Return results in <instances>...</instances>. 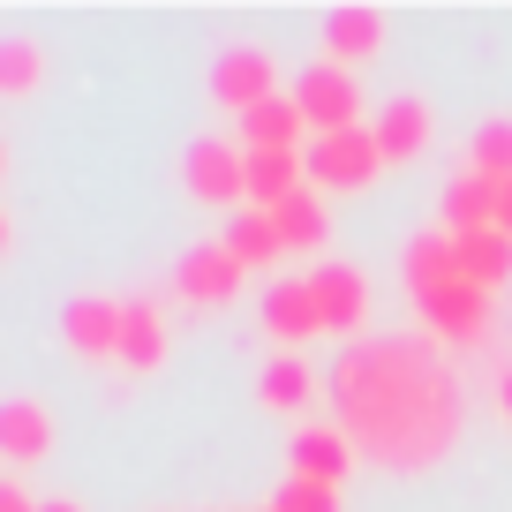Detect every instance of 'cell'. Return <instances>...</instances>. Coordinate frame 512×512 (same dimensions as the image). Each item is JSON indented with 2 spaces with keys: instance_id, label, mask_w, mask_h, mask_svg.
<instances>
[{
  "instance_id": "obj_1",
  "label": "cell",
  "mask_w": 512,
  "mask_h": 512,
  "mask_svg": "<svg viewBox=\"0 0 512 512\" xmlns=\"http://www.w3.org/2000/svg\"><path fill=\"white\" fill-rule=\"evenodd\" d=\"M324 400L339 407V430L362 452V467L384 475H422V467L452 460L467 422V392L452 377L437 339H362L324 369Z\"/></svg>"
},
{
  "instance_id": "obj_16",
  "label": "cell",
  "mask_w": 512,
  "mask_h": 512,
  "mask_svg": "<svg viewBox=\"0 0 512 512\" xmlns=\"http://www.w3.org/2000/svg\"><path fill=\"white\" fill-rule=\"evenodd\" d=\"M256 400L272 407V415H294V422H302L309 407L324 400V377L302 362V354H272V362H264V377H256Z\"/></svg>"
},
{
  "instance_id": "obj_8",
  "label": "cell",
  "mask_w": 512,
  "mask_h": 512,
  "mask_svg": "<svg viewBox=\"0 0 512 512\" xmlns=\"http://www.w3.org/2000/svg\"><path fill=\"white\" fill-rule=\"evenodd\" d=\"M241 279H249V272H241V256L226 249V241H204V249H189L174 264V294L189 309H226L241 294Z\"/></svg>"
},
{
  "instance_id": "obj_25",
  "label": "cell",
  "mask_w": 512,
  "mask_h": 512,
  "mask_svg": "<svg viewBox=\"0 0 512 512\" xmlns=\"http://www.w3.org/2000/svg\"><path fill=\"white\" fill-rule=\"evenodd\" d=\"M272 512H339V490H324V482L287 475V482H279V497H272Z\"/></svg>"
},
{
  "instance_id": "obj_22",
  "label": "cell",
  "mask_w": 512,
  "mask_h": 512,
  "mask_svg": "<svg viewBox=\"0 0 512 512\" xmlns=\"http://www.w3.org/2000/svg\"><path fill=\"white\" fill-rule=\"evenodd\" d=\"M272 219H279V241H287V249H302V256H317L324 241H332V211H324V196H317V189L287 196Z\"/></svg>"
},
{
  "instance_id": "obj_11",
  "label": "cell",
  "mask_w": 512,
  "mask_h": 512,
  "mask_svg": "<svg viewBox=\"0 0 512 512\" xmlns=\"http://www.w3.org/2000/svg\"><path fill=\"white\" fill-rule=\"evenodd\" d=\"M53 452V415L38 392H8L0 400V460H8V475H23V467H38Z\"/></svg>"
},
{
  "instance_id": "obj_6",
  "label": "cell",
  "mask_w": 512,
  "mask_h": 512,
  "mask_svg": "<svg viewBox=\"0 0 512 512\" xmlns=\"http://www.w3.org/2000/svg\"><path fill=\"white\" fill-rule=\"evenodd\" d=\"M211 98H219L234 121H249L256 106H272V98H287V91H279V68H272L264 46H226L219 61H211Z\"/></svg>"
},
{
  "instance_id": "obj_24",
  "label": "cell",
  "mask_w": 512,
  "mask_h": 512,
  "mask_svg": "<svg viewBox=\"0 0 512 512\" xmlns=\"http://www.w3.org/2000/svg\"><path fill=\"white\" fill-rule=\"evenodd\" d=\"M467 174L512 181V113H497V121H482L475 136H467Z\"/></svg>"
},
{
  "instance_id": "obj_3",
  "label": "cell",
  "mask_w": 512,
  "mask_h": 512,
  "mask_svg": "<svg viewBox=\"0 0 512 512\" xmlns=\"http://www.w3.org/2000/svg\"><path fill=\"white\" fill-rule=\"evenodd\" d=\"M181 189L211 211H249V151H241V136H196L181 151Z\"/></svg>"
},
{
  "instance_id": "obj_4",
  "label": "cell",
  "mask_w": 512,
  "mask_h": 512,
  "mask_svg": "<svg viewBox=\"0 0 512 512\" xmlns=\"http://www.w3.org/2000/svg\"><path fill=\"white\" fill-rule=\"evenodd\" d=\"M422 332L437 347H490V324H497V294H482L475 279H445V287H422Z\"/></svg>"
},
{
  "instance_id": "obj_5",
  "label": "cell",
  "mask_w": 512,
  "mask_h": 512,
  "mask_svg": "<svg viewBox=\"0 0 512 512\" xmlns=\"http://www.w3.org/2000/svg\"><path fill=\"white\" fill-rule=\"evenodd\" d=\"M294 106H302L309 136H339V128H362V76H354V68L317 61V68H302V76H294Z\"/></svg>"
},
{
  "instance_id": "obj_14",
  "label": "cell",
  "mask_w": 512,
  "mask_h": 512,
  "mask_svg": "<svg viewBox=\"0 0 512 512\" xmlns=\"http://www.w3.org/2000/svg\"><path fill=\"white\" fill-rule=\"evenodd\" d=\"M384 53V16L377 8H362V0H347V8H332L324 16V61L332 68H362Z\"/></svg>"
},
{
  "instance_id": "obj_9",
  "label": "cell",
  "mask_w": 512,
  "mask_h": 512,
  "mask_svg": "<svg viewBox=\"0 0 512 512\" xmlns=\"http://www.w3.org/2000/svg\"><path fill=\"white\" fill-rule=\"evenodd\" d=\"M354 467H362V452L347 445V430H339V422H302V430H294V445H287V475L324 482V490H339Z\"/></svg>"
},
{
  "instance_id": "obj_23",
  "label": "cell",
  "mask_w": 512,
  "mask_h": 512,
  "mask_svg": "<svg viewBox=\"0 0 512 512\" xmlns=\"http://www.w3.org/2000/svg\"><path fill=\"white\" fill-rule=\"evenodd\" d=\"M46 83V46L31 31H8L0 38V98H38Z\"/></svg>"
},
{
  "instance_id": "obj_26",
  "label": "cell",
  "mask_w": 512,
  "mask_h": 512,
  "mask_svg": "<svg viewBox=\"0 0 512 512\" xmlns=\"http://www.w3.org/2000/svg\"><path fill=\"white\" fill-rule=\"evenodd\" d=\"M0 512H38V497L23 490V475H8V482H0Z\"/></svg>"
},
{
  "instance_id": "obj_10",
  "label": "cell",
  "mask_w": 512,
  "mask_h": 512,
  "mask_svg": "<svg viewBox=\"0 0 512 512\" xmlns=\"http://www.w3.org/2000/svg\"><path fill=\"white\" fill-rule=\"evenodd\" d=\"M369 128H377V144H384V166H415L422 151L437 144V113H430V98H422V91L384 98V113Z\"/></svg>"
},
{
  "instance_id": "obj_21",
  "label": "cell",
  "mask_w": 512,
  "mask_h": 512,
  "mask_svg": "<svg viewBox=\"0 0 512 512\" xmlns=\"http://www.w3.org/2000/svg\"><path fill=\"white\" fill-rule=\"evenodd\" d=\"M452 241H460V272L475 279L482 294L512 287V234H452Z\"/></svg>"
},
{
  "instance_id": "obj_20",
  "label": "cell",
  "mask_w": 512,
  "mask_h": 512,
  "mask_svg": "<svg viewBox=\"0 0 512 512\" xmlns=\"http://www.w3.org/2000/svg\"><path fill=\"white\" fill-rule=\"evenodd\" d=\"M219 241L241 256V272H264V264H279V256H287V241H279V219H272V211H241V219H226Z\"/></svg>"
},
{
  "instance_id": "obj_28",
  "label": "cell",
  "mask_w": 512,
  "mask_h": 512,
  "mask_svg": "<svg viewBox=\"0 0 512 512\" xmlns=\"http://www.w3.org/2000/svg\"><path fill=\"white\" fill-rule=\"evenodd\" d=\"M497 234H512V181H505V196H497Z\"/></svg>"
},
{
  "instance_id": "obj_2",
  "label": "cell",
  "mask_w": 512,
  "mask_h": 512,
  "mask_svg": "<svg viewBox=\"0 0 512 512\" xmlns=\"http://www.w3.org/2000/svg\"><path fill=\"white\" fill-rule=\"evenodd\" d=\"M302 166H309V189H317V196H362L377 174H392L369 121L362 128H339V136H309Z\"/></svg>"
},
{
  "instance_id": "obj_18",
  "label": "cell",
  "mask_w": 512,
  "mask_h": 512,
  "mask_svg": "<svg viewBox=\"0 0 512 512\" xmlns=\"http://www.w3.org/2000/svg\"><path fill=\"white\" fill-rule=\"evenodd\" d=\"M497 196H505V181L452 174V189H445V234H497Z\"/></svg>"
},
{
  "instance_id": "obj_17",
  "label": "cell",
  "mask_w": 512,
  "mask_h": 512,
  "mask_svg": "<svg viewBox=\"0 0 512 512\" xmlns=\"http://www.w3.org/2000/svg\"><path fill=\"white\" fill-rule=\"evenodd\" d=\"M302 189H309L302 151H249V211H279Z\"/></svg>"
},
{
  "instance_id": "obj_15",
  "label": "cell",
  "mask_w": 512,
  "mask_h": 512,
  "mask_svg": "<svg viewBox=\"0 0 512 512\" xmlns=\"http://www.w3.org/2000/svg\"><path fill=\"white\" fill-rule=\"evenodd\" d=\"M309 287H317L324 332H362V324H369V279L354 272V264H317Z\"/></svg>"
},
{
  "instance_id": "obj_27",
  "label": "cell",
  "mask_w": 512,
  "mask_h": 512,
  "mask_svg": "<svg viewBox=\"0 0 512 512\" xmlns=\"http://www.w3.org/2000/svg\"><path fill=\"white\" fill-rule=\"evenodd\" d=\"M490 400H497V415H505V422H512V362H505V369H497V392H490Z\"/></svg>"
},
{
  "instance_id": "obj_13",
  "label": "cell",
  "mask_w": 512,
  "mask_h": 512,
  "mask_svg": "<svg viewBox=\"0 0 512 512\" xmlns=\"http://www.w3.org/2000/svg\"><path fill=\"white\" fill-rule=\"evenodd\" d=\"M264 332L287 339V354H302L309 339H324V309H317V287L309 279H279L264 294Z\"/></svg>"
},
{
  "instance_id": "obj_7",
  "label": "cell",
  "mask_w": 512,
  "mask_h": 512,
  "mask_svg": "<svg viewBox=\"0 0 512 512\" xmlns=\"http://www.w3.org/2000/svg\"><path fill=\"white\" fill-rule=\"evenodd\" d=\"M121 324H128V302L113 294H76L61 309V347L76 362H121Z\"/></svg>"
},
{
  "instance_id": "obj_29",
  "label": "cell",
  "mask_w": 512,
  "mask_h": 512,
  "mask_svg": "<svg viewBox=\"0 0 512 512\" xmlns=\"http://www.w3.org/2000/svg\"><path fill=\"white\" fill-rule=\"evenodd\" d=\"M38 512H83V505H76V497H46Z\"/></svg>"
},
{
  "instance_id": "obj_19",
  "label": "cell",
  "mask_w": 512,
  "mask_h": 512,
  "mask_svg": "<svg viewBox=\"0 0 512 512\" xmlns=\"http://www.w3.org/2000/svg\"><path fill=\"white\" fill-rule=\"evenodd\" d=\"M302 136H309V121H302V106H294V91L272 98V106H256L249 121H241V151H309Z\"/></svg>"
},
{
  "instance_id": "obj_12",
  "label": "cell",
  "mask_w": 512,
  "mask_h": 512,
  "mask_svg": "<svg viewBox=\"0 0 512 512\" xmlns=\"http://www.w3.org/2000/svg\"><path fill=\"white\" fill-rule=\"evenodd\" d=\"M174 354V324H166V302L151 294H128V324H121V369L128 377H151Z\"/></svg>"
}]
</instances>
